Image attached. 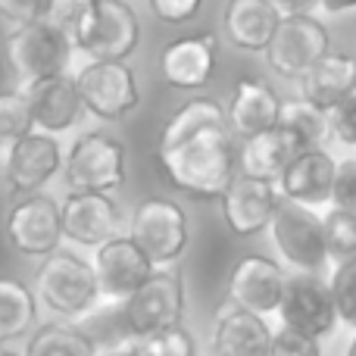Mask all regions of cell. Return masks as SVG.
<instances>
[{"label": "cell", "mask_w": 356, "mask_h": 356, "mask_svg": "<svg viewBox=\"0 0 356 356\" xmlns=\"http://www.w3.org/2000/svg\"><path fill=\"white\" fill-rule=\"evenodd\" d=\"M166 178L178 191L197 200H219L238 169V147L228 125H203L156 150Z\"/></svg>", "instance_id": "6da1fadb"}, {"label": "cell", "mask_w": 356, "mask_h": 356, "mask_svg": "<svg viewBox=\"0 0 356 356\" xmlns=\"http://www.w3.org/2000/svg\"><path fill=\"white\" fill-rule=\"evenodd\" d=\"M63 29L75 50L100 63H125L141 41V22L125 0H94L72 6Z\"/></svg>", "instance_id": "7a4b0ae2"}, {"label": "cell", "mask_w": 356, "mask_h": 356, "mask_svg": "<svg viewBox=\"0 0 356 356\" xmlns=\"http://www.w3.org/2000/svg\"><path fill=\"white\" fill-rule=\"evenodd\" d=\"M35 297L50 313L69 322L94 313L100 307L94 266L72 250H54L35 272Z\"/></svg>", "instance_id": "3957f363"}, {"label": "cell", "mask_w": 356, "mask_h": 356, "mask_svg": "<svg viewBox=\"0 0 356 356\" xmlns=\"http://www.w3.org/2000/svg\"><path fill=\"white\" fill-rule=\"evenodd\" d=\"M72 41L66 29L56 22H31L16 25L6 35V63L16 79L19 91H29L38 81L66 75L69 60H72Z\"/></svg>", "instance_id": "277c9868"}, {"label": "cell", "mask_w": 356, "mask_h": 356, "mask_svg": "<svg viewBox=\"0 0 356 356\" xmlns=\"http://www.w3.org/2000/svg\"><path fill=\"white\" fill-rule=\"evenodd\" d=\"M269 228H272V241H275L278 253L297 272H313V275L325 272L328 266L325 228H322V216L313 207H303V203L282 197Z\"/></svg>", "instance_id": "5b68a950"}, {"label": "cell", "mask_w": 356, "mask_h": 356, "mask_svg": "<svg viewBox=\"0 0 356 356\" xmlns=\"http://www.w3.org/2000/svg\"><path fill=\"white\" fill-rule=\"evenodd\" d=\"M184 316V284L181 275L169 266H160L147 275V282L122 300V319L131 338L160 332L169 325H181Z\"/></svg>", "instance_id": "8992f818"}, {"label": "cell", "mask_w": 356, "mask_h": 356, "mask_svg": "<svg viewBox=\"0 0 356 356\" xmlns=\"http://www.w3.org/2000/svg\"><path fill=\"white\" fill-rule=\"evenodd\" d=\"M69 191H110L122 188L125 181V147L104 131H88L72 144L63 163Z\"/></svg>", "instance_id": "52a82bcc"}, {"label": "cell", "mask_w": 356, "mask_h": 356, "mask_svg": "<svg viewBox=\"0 0 356 356\" xmlns=\"http://www.w3.org/2000/svg\"><path fill=\"white\" fill-rule=\"evenodd\" d=\"M75 88H79L81 106H85L91 116L104 119V122H119V119H125L141 104V91H138L135 72H131L125 63L91 60L85 69H79Z\"/></svg>", "instance_id": "ba28073f"}, {"label": "cell", "mask_w": 356, "mask_h": 356, "mask_svg": "<svg viewBox=\"0 0 356 356\" xmlns=\"http://www.w3.org/2000/svg\"><path fill=\"white\" fill-rule=\"evenodd\" d=\"M129 238L144 250V257L160 269L172 266L188 247V216L172 200L147 197L131 216Z\"/></svg>", "instance_id": "9c48e42d"}, {"label": "cell", "mask_w": 356, "mask_h": 356, "mask_svg": "<svg viewBox=\"0 0 356 356\" xmlns=\"http://www.w3.org/2000/svg\"><path fill=\"white\" fill-rule=\"evenodd\" d=\"M282 325L303 332L309 338L322 341L338 325V309L332 300V288L322 275L313 272H294L284 278V294L278 303Z\"/></svg>", "instance_id": "30bf717a"}, {"label": "cell", "mask_w": 356, "mask_h": 356, "mask_svg": "<svg viewBox=\"0 0 356 356\" xmlns=\"http://www.w3.org/2000/svg\"><path fill=\"white\" fill-rule=\"evenodd\" d=\"M328 50H332L328 29L313 13H303V16H282V22H278L275 35L266 44L263 54L278 75H284V79H300Z\"/></svg>", "instance_id": "8fae6325"}, {"label": "cell", "mask_w": 356, "mask_h": 356, "mask_svg": "<svg viewBox=\"0 0 356 356\" xmlns=\"http://www.w3.org/2000/svg\"><path fill=\"white\" fill-rule=\"evenodd\" d=\"M6 238L22 257L31 259H44L54 250H60V203L50 200L41 191L22 194L6 216Z\"/></svg>", "instance_id": "7c38bea8"}, {"label": "cell", "mask_w": 356, "mask_h": 356, "mask_svg": "<svg viewBox=\"0 0 356 356\" xmlns=\"http://www.w3.org/2000/svg\"><path fill=\"white\" fill-rule=\"evenodd\" d=\"M278 184L269 178H253V175H234L232 184L222 191V219H225L228 232L234 238H253L263 228H269L272 216L278 209Z\"/></svg>", "instance_id": "4fadbf2b"}, {"label": "cell", "mask_w": 356, "mask_h": 356, "mask_svg": "<svg viewBox=\"0 0 356 356\" xmlns=\"http://www.w3.org/2000/svg\"><path fill=\"white\" fill-rule=\"evenodd\" d=\"M91 266L94 275H97L100 300H113V303H122L125 297H131L147 282L150 272L156 269L129 234H116L106 244H100Z\"/></svg>", "instance_id": "5bb4252c"}, {"label": "cell", "mask_w": 356, "mask_h": 356, "mask_svg": "<svg viewBox=\"0 0 356 356\" xmlns=\"http://www.w3.org/2000/svg\"><path fill=\"white\" fill-rule=\"evenodd\" d=\"M60 225L63 238L81 247H100L119 234L122 216L110 194L100 191H69L60 203Z\"/></svg>", "instance_id": "9a60e30c"}, {"label": "cell", "mask_w": 356, "mask_h": 356, "mask_svg": "<svg viewBox=\"0 0 356 356\" xmlns=\"http://www.w3.org/2000/svg\"><path fill=\"white\" fill-rule=\"evenodd\" d=\"M60 166L63 150L56 144V138L47 135V131H29L25 138L10 144L3 172L16 194H35V191H41V184H47L60 172Z\"/></svg>", "instance_id": "2e32d148"}, {"label": "cell", "mask_w": 356, "mask_h": 356, "mask_svg": "<svg viewBox=\"0 0 356 356\" xmlns=\"http://www.w3.org/2000/svg\"><path fill=\"white\" fill-rule=\"evenodd\" d=\"M219 56V38L213 31L175 38L160 54V75L169 88L178 91H197L209 81Z\"/></svg>", "instance_id": "e0dca14e"}, {"label": "cell", "mask_w": 356, "mask_h": 356, "mask_svg": "<svg viewBox=\"0 0 356 356\" xmlns=\"http://www.w3.org/2000/svg\"><path fill=\"white\" fill-rule=\"evenodd\" d=\"M284 269L269 257H244L228 275V297L234 307L257 316L278 313L284 294Z\"/></svg>", "instance_id": "ac0fdd59"}, {"label": "cell", "mask_w": 356, "mask_h": 356, "mask_svg": "<svg viewBox=\"0 0 356 356\" xmlns=\"http://www.w3.org/2000/svg\"><path fill=\"white\" fill-rule=\"evenodd\" d=\"M334 156L325 147H309L291 163L278 178V194L284 200L303 203V207H319L332 203V184H334Z\"/></svg>", "instance_id": "d6986e66"}, {"label": "cell", "mask_w": 356, "mask_h": 356, "mask_svg": "<svg viewBox=\"0 0 356 356\" xmlns=\"http://www.w3.org/2000/svg\"><path fill=\"white\" fill-rule=\"evenodd\" d=\"M303 144L291 135L288 129L275 125V129H266L253 138H244L238 147V166L244 175L253 178H269L278 181L282 172L303 154Z\"/></svg>", "instance_id": "ffe728a7"}, {"label": "cell", "mask_w": 356, "mask_h": 356, "mask_svg": "<svg viewBox=\"0 0 356 356\" xmlns=\"http://www.w3.org/2000/svg\"><path fill=\"white\" fill-rule=\"evenodd\" d=\"M29 104H31V119H35V129L47 131V135H60V131L72 129L81 119V97L75 79L69 75H56V79L38 81L29 91Z\"/></svg>", "instance_id": "44dd1931"}, {"label": "cell", "mask_w": 356, "mask_h": 356, "mask_svg": "<svg viewBox=\"0 0 356 356\" xmlns=\"http://www.w3.org/2000/svg\"><path fill=\"white\" fill-rule=\"evenodd\" d=\"M278 110H282V97L272 91L269 85L257 79H241L232 91V104H228L225 116H228V129L232 135L253 138L266 129L278 125Z\"/></svg>", "instance_id": "7402d4cb"}, {"label": "cell", "mask_w": 356, "mask_h": 356, "mask_svg": "<svg viewBox=\"0 0 356 356\" xmlns=\"http://www.w3.org/2000/svg\"><path fill=\"white\" fill-rule=\"evenodd\" d=\"M272 328L263 316L241 307H228L219 313L213 328V353L216 356H269Z\"/></svg>", "instance_id": "603a6c76"}, {"label": "cell", "mask_w": 356, "mask_h": 356, "mask_svg": "<svg viewBox=\"0 0 356 356\" xmlns=\"http://www.w3.org/2000/svg\"><path fill=\"white\" fill-rule=\"evenodd\" d=\"M278 22H282V13L272 6V0H228L225 16H222L228 41L247 54H263Z\"/></svg>", "instance_id": "cb8c5ba5"}, {"label": "cell", "mask_w": 356, "mask_h": 356, "mask_svg": "<svg viewBox=\"0 0 356 356\" xmlns=\"http://www.w3.org/2000/svg\"><path fill=\"white\" fill-rule=\"evenodd\" d=\"M297 85H300L303 100H309L313 106L328 113L356 85V56L341 54V50H328L325 56H319L297 79Z\"/></svg>", "instance_id": "d4e9b609"}, {"label": "cell", "mask_w": 356, "mask_h": 356, "mask_svg": "<svg viewBox=\"0 0 356 356\" xmlns=\"http://www.w3.org/2000/svg\"><path fill=\"white\" fill-rule=\"evenodd\" d=\"M38 322V297L16 278H0V347L22 338Z\"/></svg>", "instance_id": "484cf974"}, {"label": "cell", "mask_w": 356, "mask_h": 356, "mask_svg": "<svg viewBox=\"0 0 356 356\" xmlns=\"http://www.w3.org/2000/svg\"><path fill=\"white\" fill-rule=\"evenodd\" d=\"M22 356H97V344L81 328L66 322H47L35 328Z\"/></svg>", "instance_id": "4316f807"}, {"label": "cell", "mask_w": 356, "mask_h": 356, "mask_svg": "<svg viewBox=\"0 0 356 356\" xmlns=\"http://www.w3.org/2000/svg\"><path fill=\"white\" fill-rule=\"evenodd\" d=\"M278 125L288 129L303 147H322V141L328 138V116L325 110L313 106L309 100L294 97V100H282L278 110Z\"/></svg>", "instance_id": "83f0119b"}, {"label": "cell", "mask_w": 356, "mask_h": 356, "mask_svg": "<svg viewBox=\"0 0 356 356\" xmlns=\"http://www.w3.org/2000/svg\"><path fill=\"white\" fill-rule=\"evenodd\" d=\"M322 228H325V250L328 263H347L356 257V213L353 209H334L322 216Z\"/></svg>", "instance_id": "f1b7e54d"}, {"label": "cell", "mask_w": 356, "mask_h": 356, "mask_svg": "<svg viewBox=\"0 0 356 356\" xmlns=\"http://www.w3.org/2000/svg\"><path fill=\"white\" fill-rule=\"evenodd\" d=\"M35 129L25 91H0V144H13Z\"/></svg>", "instance_id": "f546056e"}, {"label": "cell", "mask_w": 356, "mask_h": 356, "mask_svg": "<svg viewBox=\"0 0 356 356\" xmlns=\"http://www.w3.org/2000/svg\"><path fill=\"white\" fill-rule=\"evenodd\" d=\"M138 356H197L194 338L184 325H169L160 332H150L135 338Z\"/></svg>", "instance_id": "4dcf8cb0"}, {"label": "cell", "mask_w": 356, "mask_h": 356, "mask_svg": "<svg viewBox=\"0 0 356 356\" xmlns=\"http://www.w3.org/2000/svg\"><path fill=\"white\" fill-rule=\"evenodd\" d=\"M328 288H332V300L338 309V322L356 328V257L334 266Z\"/></svg>", "instance_id": "1f68e13d"}, {"label": "cell", "mask_w": 356, "mask_h": 356, "mask_svg": "<svg viewBox=\"0 0 356 356\" xmlns=\"http://www.w3.org/2000/svg\"><path fill=\"white\" fill-rule=\"evenodd\" d=\"M325 116H328V135H334L338 141L356 147V85L325 113Z\"/></svg>", "instance_id": "d6a6232c"}, {"label": "cell", "mask_w": 356, "mask_h": 356, "mask_svg": "<svg viewBox=\"0 0 356 356\" xmlns=\"http://www.w3.org/2000/svg\"><path fill=\"white\" fill-rule=\"evenodd\" d=\"M56 10V0H0V19L13 25L47 22Z\"/></svg>", "instance_id": "836d02e7"}, {"label": "cell", "mask_w": 356, "mask_h": 356, "mask_svg": "<svg viewBox=\"0 0 356 356\" xmlns=\"http://www.w3.org/2000/svg\"><path fill=\"white\" fill-rule=\"evenodd\" d=\"M269 356H322V347H319V341L309 338V334L282 325V328H272Z\"/></svg>", "instance_id": "e575fe53"}, {"label": "cell", "mask_w": 356, "mask_h": 356, "mask_svg": "<svg viewBox=\"0 0 356 356\" xmlns=\"http://www.w3.org/2000/svg\"><path fill=\"white\" fill-rule=\"evenodd\" d=\"M332 207L334 209H353L356 213V156L341 160L338 169H334Z\"/></svg>", "instance_id": "d590c367"}, {"label": "cell", "mask_w": 356, "mask_h": 356, "mask_svg": "<svg viewBox=\"0 0 356 356\" xmlns=\"http://www.w3.org/2000/svg\"><path fill=\"white\" fill-rule=\"evenodd\" d=\"M150 13H154L160 22L169 25H184L203 10V0H147Z\"/></svg>", "instance_id": "8d00e7d4"}, {"label": "cell", "mask_w": 356, "mask_h": 356, "mask_svg": "<svg viewBox=\"0 0 356 356\" xmlns=\"http://www.w3.org/2000/svg\"><path fill=\"white\" fill-rule=\"evenodd\" d=\"M282 16H303V13H313L316 6H322V0H272Z\"/></svg>", "instance_id": "74e56055"}, {"label": "cell", "mask_w": 356, "mask_h": 356, "mask_svg": "<svg viewBox=\"0 0 356 356\" xmlns=\"http://www.w3.org/2000/svg\"><path fill=\"white\" fill-rule=\"evenodd\" d=\"M97 356H138V347H135V338H122L116 344H110L106 350H97Z\"/></svg>", "instance_id": "f35d334b"}, {"label": "cell", "mask_w": 356, "mask_h": 356, "mask_svg": "<svg viewBox=\"0 0 356 356\" xmlns=\"http://www.w3.org/2000/svg\"><path fill=\"white\" fill-rule=\"evenodd\" d=\"M328 13H347V10H356V0H322Z\"/></svg>", "instance_id": "ab89813d"}, {"label": "cell", "mask_w": 356, "mask_h": 356, "mask_svg": "<svg viewBox=\"0 0 356 356\" xmlns=\"http://www.w3.org/2000/svg\"><path fill=\"white\" fill-rule=\"evenodd\" d=\"M69 6H85V3H94V0H66Z\"/></svg>", "instance_id": "60d3db41"}, {"label": "cell", "mask_w": 356, "mask_h": 356, "mask_svg": "<svg viewBox=\"0 0 356 356\" xmlns=\"http://www.w3.org/2000/svg\"><path fill=\"white\" fill-rule=\"evenodd\" d=\"M347 356H356V338L350 341V347H347Z\"/></svg>", "instance_id": "b9f144b4"}, {"label": "cell", "mask_w": 356, "mask_h": 356, "mask_svg": "<svg viewBox=\"0 0 356 356\" xmlns=\"http://www.w3.org/2000/svg\"><path fill=\"white\" fill-rule=\"evenodd\" d=\"M0 356H19V353H13V350H6V347H0Z\"/></svg>", "instance_id": "7bdbcfd3"}]
</instances>
